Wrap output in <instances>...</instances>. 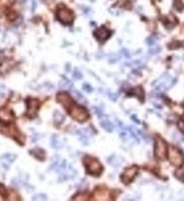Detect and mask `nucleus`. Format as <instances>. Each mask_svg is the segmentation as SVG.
<instances>
[{
  "label": "nucleus",
  "mask_w": 184,
  "mask_h": 201,
  "mask_svg": "<svg viewBox=\"0 0 184 201\" xmlns=\"http://www.w3.org/2000/svg\"><path fill=\"white\" fill-rule=\"evenodd\" d=\"M179 129H180V131H181L182 132H183L184 133V121H181V122L179 123Z\"/></svg>",
  "instance_id": "17"
},
{
  "label": "nucleus",
  "mask_w": 184,
  "mask_h": 201,
  "mask_svg": "<svg viewBox=\"0 0 184 201\" xmlns=\"http://www.w3.org/2000/svg\"><path fill=\"white\" fill-rule=\"evenodd\" d=\"M101 126L109 132H113L114 129H115V125L113 124V123L109 120V119H104V120H101Z\"/></svg>",
  "instance_id": "11"
},
{
  "label": "nucleus",
  "mask_w": 184,
  "mask_h": 201,
  "mask_svg": "<svg viewBox=\"0 0 184 201\" xmlns=\"http://www.w3.org/2000/svg\"><path fill=\"white\" fill-rule=\"evenodd\" d=\"M108 160H109V163L114 167H118L121 164V160L117 156H112Z\"/></svg>",
  "instance_id": "14"
},
{
  "label": "nucleus",
  "mask_w": 184,
  "mask_h": 201,
  "mask_svg": "<svg viewBox=\"0 0 184 201\" xmlns=\"http://www.w3.org/2000/svg\"><path fill=\"white\" fill-rule=\"evenodd\" d=\"M173 85V78L169 75L163 76L160 79L158 84H157V88L160 91H163V90L168 89Z\"/></svg>",
  "instance_id": "9"
},
{
  "label": "nucleus",
  "mask_w": 184,
  "mask_h": 201,
  "mask_svg": "<svg viewBox=\"0 0 184 201\" xmlns=\"http://www.w3.org/2000/svg\"><path fill=\"white\" fill-rule=\"evenodd\" d=\"M70 115L79 123H83L87 121V119L88 118V112L86 110V108L77 105L75 103H73L68 110H67Z\"/></svg>",
  "instance_id": "2"
},
{
  "label": "nucleus",
  "mask_w": 184,
  "mask_h": 201,
  "mask_svg": "<svg viewBox=\"0 0 184 201\" xmlns=\"http://www.w3.org/2000/svg\"><path fill=\"white\" fill-rule=\"evenodd\" d=\"M52 145L53 146L54 149H61L63 146V141L59 137L54 135L53 137L52 138Z\"/></svg>",
  "instance_id": "12"
},
{
  "label": "nucleus",
  "mask_w": 184,
  "mask_h": 201,
  "mask_svg": "<svg viewBox=\"0 0 184 201\" xmlns=\"http://www.w3.org/2000/svg\"><path fill=\"white\" fill-rule=\"evenodd\" d=\"M167 144L166 142L158 138L156 140V143H155V150H154V154H155V157L158 159H164L166 158V155H167Z\"/></svg>",
  "instance_id": "4"
},
{
  "label": "nucleus",
  "mask_w": 184,
  "mask_h": 201,
  "mask_svg": "<svg viewBox=\"0 0 184 201\" xmlns=\"http://www.w3.org/2000/svg\"><path fill=\"white\" fill-rule=\"evenodd\" d=\"M137 170L138 169H137L136 167H132L129 168H126L124 171V173L121 175V181L124 184H126V185L129 184L130 182H132L133 179H135V175L137 173Z\"/></svg>",
  "instance_id": "6"
},
{
  "label": "nucleus",
  "mask_w": 184,
  "mask_h": 201,
  "mask_svg": "<svg viewBox=\"0 0 184 201\" xmlns=\"http://www.w3.org/2000/svg\"><path fill=\"white\" fill-rule=\"evenodd\" d=\"M83 161H84V166L86 168L87 172L88 174L95 177H98L102 173L103 168L97 159L93 157L86 156L84 158Z\"/></svg>",
  "instance_id": "1"
},
{
  "label": "nucleus",
  "mask_w": 184,
  "mask_h": 201,
  "mask_svg": "<svg viewBox=\"0 0 184 201\" xmlns=\"http://www.w3.org/2000/svg\"><path fill=\"white\" fill-rule=\"evenodd\" d=\"M57 18L65 25H69L73 20V15L69 9H60L57 12Z\"/></svg>",
  "instance_id": "7"
},
{
  "label": "nucleus",
  "mask_w": 184,
  "mask_h": 201,
  "mask_svg": "<svg viewBox=\"0 0 184 201\" xmlns=\"http://www.w3.org/2000/svg\"><path fill=\"white\" fill-rule=\"evenodd\" d=\"M169 159L171 163L175 167L180 168L183 165V154L179 149L175 147H171L169 149Z\"/></svg>",
  "instance_id": "3"
},
{
  "label": "nucleus",
  "mask_w": 184,
  "mask_h": 201,
  "mask_svg": "<svg viewBox=\"0 0 184 201\" xmlns=\"http://www.w3.org/2000/svg\"><path fill=\"white\" fill-rule=\"evenodd\" d=\"M73 77H74L75 79H80L82 78V75H81L78 71H75L74 74H73Z\"/></svg>",
  "instance_id": "18"
},
{
  "label": "nucleus",
  "mask_w": 184,
  "mask_h": 201,
  "mask_svg": "<svg viewBox=\"0 0 184 201\" xmlns=\"http://www.w3.org/2000/svg\"><path fill=\"white\" fill-rule=\"evenodd\" d=\"M60 86H61L62 88H63V89H71V88L72 87V83H71L69 80L65 79V80L62 81V82L60 83Z\"/></svg>",
  "instance_id": "15"
},
{
  "label": "nucleus",
  "mask_w": 184,
  "mask_h": 201,
  "mask_svg": "<svg viewBox=\"0 0 184 201\" xmlns=\"http://www.w3.org/2000/svg\"><path fill=\"white\" fill-rule=\"evenodd\" d=\"M57 100H58L59 102H61V103L63 105V107H64L66 110H68V109L74 103L72 99L70 97V95H69L68 93H66V92H61V93H59V94L57 95Z\"/></svg>",
  "instance_id": "8"
},
{
  "label": "nucleus",
  "mask_w": 184,
  "mask_h": 201,
  "mask_svg": "<svg viewBox=\"0 0 184 201\" xmlns=\"http://www.w3.org/2000/svg\"><path fill=\"white\" fill-rule=\"evenodd\" d=\"M83 87H84V88H86V89H88L87 90V92H92V91H93V88H91V87H90L88 84H84V85H83Z\"/></svg>",
  "instance_id": "19"
},
{
  "label": "nucleus",
  "mask_w": 184,
  "mask_h": 201,
  "mask_svg": "<svg viewBox=\"0 0 184 201\" xmlns=\"http://www.w3.org/2000/svg\"><path fill=\"white\" fill-rule=\"evenodd\" d=\"M39 106H40L39 100L29 98L27 100V116L31 119L34 118L39 110Z\"/></svg>",
  "instance_id": "5"
},
{
  "label": "nucleus",
  "mask_w": 184,
  "mask_h": 201,
  "mask_svg": "<svg viewBox=\"0 0 184 201\" xmlns=\"http://www.w3.org/2000/svg\"><path fill=\"white\" fill-rule=\"evenodd\" d=\"M175 175L177 176V178L180 179V180L184 181V173L182 170H178V171H176Z\"/></svg>",
  "instance_id": "16"
},
{
  "label": "nucleus",
  "mask_w": 184,
  "mask_h": 201,
  "mask_svg": "<svg viewBox=\"0 0 184 201\" xmlns=\"http://www.w3.org/2000/svg\"><path fill=\"white\" fill-rule=\"evenodd\" d=\"M31 153H32L33 156L35 157V158H37L40 160H43L44 158H45V153H44V151H43V150H41V149H34V150H32V151H31Z\"/></svg>",
  "instance_id": "13"
},
{
  "label": "nucleus",
  "mask_w": 184,
  "mask_h": 201,
  "mask_svg": "<svg viewBox=\"0 0 184 201\" xmlns=\"http://www.w3.org/2000/svg\"><path fill=\"white\" fill-rule=\"evenodd\" d=\"M94 34H95V36H96V38H97V40H99V41H105L106 39H108V37H109L110 32L108 31L107 28L101 27V28L97 29L95 31Z\"/></svg>",
  "instance_id": "10"
}]
</instances>
